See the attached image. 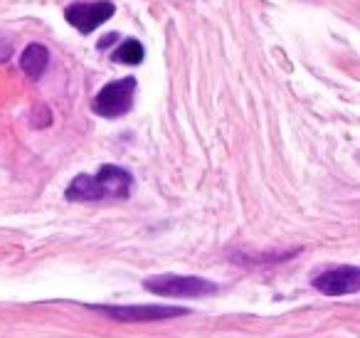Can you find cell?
Returning a JSON list of instances; mask_svg holds the SVG:
<instances>
[{"mask_svg": "<svg viewBox=\"0 0 360 338\" xmlns=\"http://www.w3.org/2000/svg\"><path fill=\"white\" fill-rule=\"evenodd\" d=\"M121 323H143V321H165V318L188 316L183 306H158V303H129V306H91Z\"/></svg>", "mask_w": 360, "mask_h": 338, "instance_id": "4", "label": "cell"}, {"mask_svg": "<svg viewBox=\"0 0 360 338\" xmlns=\"http://www.w3.org/2000/svg\"><path fill=\"white\" fill-rule=\"evenodd\" d=\"M311 287L326 296H345L355 294L360 289V269L355 264H340V267H328L323 272L314 274Z\"/></svg>", "mask_w": 360, "mask_h": 338, "instance_id": "6", "label": "cell"}, {"mask_svg": "<svg viewBox=\"0 0 360 338\" xmlns=\"http://www.w3.org/2000/svg\"><path fill=\"white\" fill-rule=\"evenodd\" d=\"M13 55V45L11 40H6V37H0V62H8Z\"/></svg>", "mask_w": 360, "mask_h": 338, "instance_id": "9", "label": "cell"}, {"mask_svg": "<svg viewBox=\"0 0 360 338\" xmlns=\"http://www.w3.org/2000/svg\"><path fill=\"white\" fill-rule=\"evenodd\" d=\"M143 289L155 296L200 299L217 294V284L202 277H183V274H153L143 279Z\"/></svg>", "mask_w": 360, "mask_h": 338, "instance_id": "2", "label": "cell"}, {"mask_svg": "<svg viewBox=\"0 0 360 338\" xmlns=\"http://www.w3.org/2000/svg\"><path fill=\"white\" fill-rule=\"evenodd\" d=\"M136 77H124V80H114L99 89V94L91 99V109L94 114L104 116V119H119L126 116L134 106L136 96Z\"/></svg>", "mask_w": 360, "mask_h": 338, "instance_id": "3", "label": "cell"}, {"mask_svg": "<svg viewBox=\"0 0 360 338\" xmlns=\"http://www.w3.org/2000/svg\"><path fill=\"white\" fill-rule=\"evenodd\" d=\"M47 65H50V52H47L45 45L32 42V45H27L25 50H22L20 67L30 80H40V77L45 75Z\"/></svg>", "mask_w": 360, "mask_h": 338, "instance_id": "7", "label": "cell"}, {"mask_svg": "<svg viewBox=\"0 0 360 338\" xmlns=\"http://www.w3.org/2000/svg\"><path fill=\"white\" fill-rule=\"evenodd\" d=\"M134 193V175L126 168L106 163L94 175L79 173L65 190L70 203H99V200H126Z\"/></svg>", "mask_w": 360, "mask_h": 338, "instance_id": "1", "label": "cell"}, {"mask_svg": "<svg viewBox=\"0 0 360 338\" xmlns=\"http://www.w3.org/2000/svg\"><path fill=\"white\" fill-rule=\"evenodd\" d=\"M143 57H146V50H143V45H141L139 40H124L114 50V62H119V65L136 67V65H141V62H143Z\"/></svg>", "mask_w": 360, "mask_h": 338, "instance_id": "8", "label": "cell"}, {"mask_svg": "<svg viewBox=\"0 0 360 338\" xmlns=\"http://www.w3.org/2000/svg\"><path fill=\"white\" fill-rule=\"evenodd\" d=\"M116 37H119V35H116V32H111V35L101 37V40H99V45H96V47H99V50H104V47H109V45H111V42H114V40H116Z\"/></svg>", "mask_w": 360, "mask_h": 338, "instance_id": "10", "label": "cell"}, {"mask_svg": "<svg viewBox=\"0 0 360 338\" xmlns=\"http://www.w3.org/2000/svg\"><path fill=\"white\" fill-rule=\"evenodd\" d=\"M116 13V6L111 0H94V3H72L65 8V20L82 35H89L99 25L109 23Z\"/></svg>", "mask_w": 360, "mask_h": 338, "instance_id": "5", "label": "cell"}]
</instances>
